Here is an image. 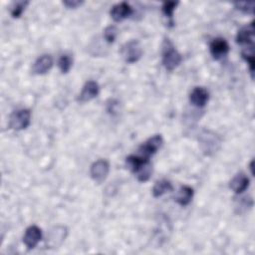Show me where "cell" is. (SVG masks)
Wrapping results in <instances>:
<instances>
[{
    "label": "cell",
    "instance_id": "7c38bea8",
    "mask_svg": "<svg viewBox=\"0 0 255 255\" xmlns=\"http://www.w3.org/2000/svg\"><path fill=\"white\" fill-rule=\"evenodd\" d=\"M131 13H132V8L127 2H121L114 5L110 12L111 17L116 22H121L127 19L131 15Z\"/></svg>",
    "mask_w": 255,
    "mask_h": 255
},
{
    "label": "cell",
    "instance_id": "7402d4cb",
    "mask_svg": "<svg viewBox=\"0 0 255 255\" xmlns=\"http://www.w3.org/2000/svg\"><path fill=\"white\" fill-rule=\"evenodd\" d=\"M242 58L247 62L249 65V70L251 73V76L253 78V72H254V55H253V47H247L245 50L242 51Z\"/></svg>",
    "mask_w": 255,
    "mask_h": 255
},
{
    "label": "cell",
    "instance_id": "9c48e42d",
    "mask_svg": "<svg viewBox=\"0 0 255 255\" xmlns=\"http://www.w3.org/2000/svg\"><path fill=\"white\" fill-rule=\"evenodd\" d=\"M254 32V22H251L250 24H247L238 31L236 35V42L240 45H247V47H253Z\"/></svg>",
    "mask_w": 255,
    "mask_h": 255
},
{
    "label": "cell",
    "instance_id": "52a82bcc",
    "mask_svg": "<svg viewBox=\"0 0 255 255\" xmlns=\"http://www.w3.org/2000/svg\"><path fill=\"white\" fill-rule=\"evenodd\" d=\"M200 142H201L203 151L206 154H210L211 152H214L217 150L218 146L220 145V138L215 133L205 130L201 134Z\"/></svg>",
    "mask_w": 255,
    "mask_h": 255
},
{
    "label": "cell",
    "instance_id": "603a6c76",
    "mask_svg": "<svg viewBox=\"0 0 255 255\" xmlns=\"http://www.w3.org/2000/svg\"><path fill=\"white\" fill-rule=\"evenodd\" d=\"M178 5V2H173V1H167L162 4V13L164 14L165 17H167L170 21V24H172V16L173 12L175 10V7Z\"/></svg>",
    "mask_w": 255,
    "mask_h": 255
},
{
    "label": "cell",
    "instance_id": "cb8c5ba5",
    "mask_svg": "<svg viewBox=\"0 0 255 255\" xmlns=\"http://www.w3.org/2000/svg\"><path fill=\"white\" fill-rule=\"evenodd\" d=\"M118 28L114 25L108 26L104 31V38L108 43H114L118 36Z\"/></svg>",
    "mask_w": 255,
    "mask_h": 255
},
{
    "label": "cell",
    "instance_id": "5bb4252c",
    "mask_svg": "<svg viewBox=\"0 0 255 255\" xmlns=\"http://www.w3.org/2000/svg\"><path fill=\"white\" fill-rule=\"evenodd\" d=\"M52 66H53L52 57L50 55H43L35 61L32 68V72L35 75H44L48 71H50Z\"/></svg>",
    "mask_w": 255,
    "mask_h": 255
},
{
    "label": "cell",
    "instance_id": "8992f818",
    "mask_svg": "<svg viewBox=\"0 0 255 255\" xmlns=\"http://www.w3.org/2000/svg\"><path fill=\"white\" fill-rule=\"evenodd\" d=\"M162 144V137L160 134H155L153 136H151L150 138H148L144 143H142L139 148V155L149 159V157L154 154L158 148L161 146Z\"/></svg>",
    "mask_w": 255,
    "mask_h": 255
},
{
    "label": "cell",
    "instance_id": "e0dca14e",
    "mask_svg": "<svg viewBox=\"0 0 255 255\" xmlns=\"http://www.w3.org/2000/svg\"><path fill=\"white\" fill-rule=\"evenodd\" d=\"M172 189H173V186H172V184H171V182L169 180H167V179H160V180H157L155 182V184L153 185L152 195L154 197H159V196L163 195L166 192L172 191Z\"/></svg>",
    "mask_w": 255,
    "mask_h": 255
},
{
    "label": "cell",
    "instance_id": "4316f807",
    "mask_svg": "<svg viewBox=\"0 0 255 255\" xmlns=\"http://www.w3.org/2000/svg\"><path fill=\"white\" fill-rule=\"evenodd\" d=\"M250 169H251V173L253 174V160H252L251 163H250Z\"/></svg>",
    "mask_w": 255,
    "mask_h": 255
},
{
    "label": "cell",
    "instance_id": "2e32d148",
    "mask_svg": "<svg viewBox=\"0 0 255 255\" xmlns=\"http://www.w3.org/2000/svg\"><path fill=\"white\" fill-rule=\"evenodd\" d=\"M193 197V189L188 185H182L178 189L177 193L174 196V200L181 206H186L190 203Z\"/></svg>",
    "mask_w": 255,
    "mask_h": 255
},
{
    "label": "cell",
    "instance_id": "d4e9b609",
    "mask_svg": "<svg viewBox=\"0 0 255 255\" xmlns=\"http://www.w3.org/2000/svg\"><path fill=\"white\" fill-rule=\"evenodd\" d=\"M234 6L236 9L240 10L243 13L253 14L255 3L254 2H236L234 3Z\"/></svg>",
    "mask_w": 255,
    "mask_h": 255
},
{
    "label": "cell",
    "instance_id": "ba28073f",
    "mask_svg": "<svg viewBox=\"0 0 255 255\" xmlns=\"http://www.w3.org/2000/svg\"><path fill=\"white\" fill-rule=\"evenodd\" d=\"M209 51L214 60H220L229 52V45L223 38H215L209 45Z\"/></svg>",
    "mask_w": 255,
    "mask_h": 255
},
{
    "label": "cell",
    "instance_id": "277c9868",
    "mask_svg": "<svg viewBox=\"0 0 255 255\" xmlns=\"http://www.w3.org/2000/svg\"><path fill=\"white\" fill-rule=\"evenodd\" d=\"M123 56L127 63L132 64L137 62L142 56V48L138 41L131 40L123 47Z\"/></svg>",
    "mask_w": 255,
    "mask_h": 255
},
{
    "label": "cell",
    "instance_id": "ac0fdd59",
    "mask_svg": "<svg viewBox=\"0 0 255 255\" xmlns=\"http://www.w3.org/2000/svg\"><path fill=\"white\" fill-rule=\"evenodd\" d=\"M147 160H149V159L144 158L140 155H129L126 158V165H127L128 169H129L131 172L135 173L137 171V169Z\"/></svg>",
    "mask_w": 255,
    "mask_h": 255
},
{
    "label": "cell",
    "instance_id": "8fae6325",
    "mask_svg": "<svg viewBox=\"0 0 255 255\" xmlns=\"http://www.w3.org/2000/svg\"><path fill=\"white\" fill-rule=\"evenodd\" d=\"M41 238H42L41 229L36 225H31L25 231L23 242L28 249H33L40 242Z\"/></svg>",
    "mask_w": 255,
    "mask_h": 255
},
{
    "label": "cell",
    "instance_id": "30bf717a",
    "mask_svg": "<svg viewBox=\"0 0 255 255\" xmlns=\"http://www.w3.org/2000/svg\"><path fill=\"white\" fill-rule=\"evenodd\" d=\"M99 92H100V88H99L98 83L95 81H88L84 85V87L78 97V102L82 103V104L90 102L91 100H93L94 98H96L99 95Z\"/></svg>",
    "mask_w": 255,
    "mask_h": 255
},
{
    "label": "cell",
    "instance_id": "5b68a950",
    "mask_svg": "<svg viewBox=\"0 0 255 255\" xmlns=\"http://www.w3.org/2000/svg\"><path fill=\"white\" fill-rule=\"evenodd\" d=\"M110 171V163L106 159H99L95 161L90 169V174L93 180L97 183H102L108 177Z\"/></svg>",
    "mask_w": 255,
    "mask_h": 255
},
{
    "label": "cell",
    "instance_id": "9a60e30c",
    "mask_svg": "<svg viewBox=\"0 0 255 255\" xmlns=\"http://www.w3.org/2000/svg\"><path fill=\"white\" fill-rule=\"evenodd\" d=\"M250 180L244 172L237 173L229 182V187L237 194L245 191L249 186Z\"/></svg>",
    "mask_w": 255,
    "mask_h": 255
},
{
    "label": "cell",
    "instance_id": "4fadbf2b",
    "mask_svg": "<svg viewBox=\"0 0 255 255\" xmlns=\"http://www.w3.org/2000/svg\"><path fill=\"white\" fill-rule=\"evenodd\" d=\"M208 99H209V94L207 90L203 87H195L189 95L190 103L197 108L204 107L208 102Z\"/></svg>",
    "mask_w": 255,
    "mask_h": 255
},
{
    "label": "cell",
    "instance_id": "484cf974",
    "mask_svg": "<svg viewBox=\"0 0 255 255\" xmlns=\"http://www.w3.org/2000/svg\"><path fill=\"white\" fill-rule=\"evenodd\" d=\"M84 2L83 1H78V0H67V1H64L63 4L67 7V8H77L79 6H81Z\"/></svg>",
    "mask_w": 255,
    "mask_h": 255
},
{
    "label": "cell",
    "instance_id": "6da1fadb",
    "mask_svg": "<svg viewBox=\"0 0 255 255\" xmlns=\"http://www.w3.org/2000/svg\"><path fill=\"white\" fill-rule=\"evenodd\" d=\"M182 61L181 55L175 49L172 42L165 38L162 43V64L164 68L171 72L179 66Z\"/></svg>",
    "mask_w": 255,
    "mask_h": 255
},
{
    "label": "cell",
    "instance_id": "ffe728a7",
    "mask_svg": "<svg viewBox=\"0 0 255 255\" xmlns=\"http://www.w3.org/2000/svg\"><path fill=\"white\" fill-rule=\"evenodd\" d=\"M72 65H73V59L70 55L64 54L59 59L58 66H59V68H60V70L63 74H67L71 70Z\"/></svg>",
    "mask_w": 255,
    "mask_h": 255
},
{
    "label": "cell",
    "instance_id": "44dd1931",
    "mask_svg": "<svg viewBox=\"0 0 255 255\" xmlns=\"http://www.w3.org/2000/svg\"><path fill=\"white\" fill-rule=\"evenodd\" d=\"M28 4H29L28 1H16V2H14L12 4L11 8H10V13H11L12 17H14V18L20 17Z\"/></svg>",
    "mask_w": 255,
    "mask_h": 255
},
{
    "label": "cell",
    "instance_id": "d6986e66",
    "mask_svg": "<svg viewBox=\"0 0 255 255\" xmlns=\"http://www.w3.org/2000/svg\"><path fill=\"white\" fill-rule=\"evenodd\" d=\"M152 173V165L150 163L149 160L145 161L135 172L136 174V178L139 182H145L147 181Z\"/></svg>",
    "mask_w": 255,
    "mask_h": 255
},
{
    "label": "cell",
    "instance_id": "7a4b0ae2",
    "mask_svg": "<svg viewBox=\"0 0 255 255\" xmlns=\"http://www.w3.org/2000/svg\"><path fill=\"white\" fill-rule=\"evenodd\" d=\"M31 122V112L21 109L12 113L9 119V128L14 130H22L28 128Z\"/></svg>",
    "mask_w": 255,
    "mask_h": 255
},
{
    "label": "cell",
    "instance_id": "3957f363",
    "mask_svg": "<svg viewBox=\"0 0 255 255\" xmlns=\"http://www.w3.org/2000/svg\"><path fill=\"white\" fill-rule=\"evenodd\" d=\"M68 235V230L65 226H55L47 234L46 246L49 249L59 248L65 241Z\"/></svg>",
    "mask_w": 255,
    "mask_h": 255
}]
</instances>
